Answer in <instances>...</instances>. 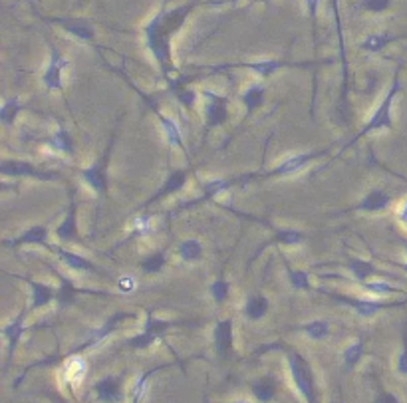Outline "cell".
Instances as JSON below:
<instances>
[{
    "label": "cell",
    "instance_id": "cell-1",
    "mask_svg": "<svg viewBox=\"0 0 407 403\" xmlns=\"http://www.w3.org/2000/svg\"><path fill=\"white\" fill-rule=\"evenodd\" d=\"M199 0L189 2L183 6H177L173 10H161V13L144 28L145 40L147 46L153 54V58L158 60L159 68L163 78L169 82V74L173 72V62H171V38L179 32V28L183 26V22L187 20V16L191 14V10L197 6Z\"/></svg>",
    "mask_w": 407,
    "mask_h": 403
},
{
    "label": "cell",
    "instance_id": "cell-2",
    "mask_svg": "<svg viewBox=\"0 0 407 403\" xmlns=\"http://www.w3.org/2000/svg\"><path fill=\"white\" fill-rule=\"evenodd\" d=\"M268 350H282L284 358H286V365H289L290 379H292V383L298 391V395L304 400V403H322L314 367L308 362V358H304L300 351H296L289 344H268V346H263L254 356H263L264 351Z\"/></svg>",
    "mask_w": 407,
    "mask_h": 403
},
{
    "label": "cell",
    "instance_id": "cell-3",
    "mask_svg": "<svg viewBox=\"0 0 407 403\" xmlns=\"http://www.w3.org/2000/svg\"><path fill=\"white\" fill-rule=\"evenodd\" d=\"M128 318H133V314L128 312H118L114 314V316H109L107 320H105L104 324L100 326L98 330H93L92 334L88 336V338L84 340L82 344L78 346H74V348H70L68 351H62V353H54V356H48V358H44V360H38V362H34V364H30L28 367H24V372L20 374V376L16 377V381H14V388H20V383L24 381V377L32 372V370H38V367H48V365L58 364V362H66L70 358H74V356H82V353H86L88 350H92V348H98L102 342L109 338L116 330H118V326L123 322V320H128Z\"/></svg>",
    "mask_w": 407,
    "mask_h": 403
},
{
    "label": "cell",
    "instance_id": "cell-4",
    "mask_svg": "<svg viewBox=\"0 0 407 403\" xmlns=\"http://www.w3.org/2000/svg\"><path fill=\"white\" fill-rule=\"evenodd\" d=\"M401 91V82H399V70L395 72V78L394 84H392V88L387 90L385 93V98L381 100V104L378 105V109L374 112V116L369 119L368 123L364 126V130L360 131L358 135H355L354 139H350L348 144L341 147V151H346V149H350V147H354L362 137H366L369 133H374V131H381V130H392L394 128V119H392V107H394L395 98H397V93Z\"/></svg>",
    "mask_w": 407,
    "mask_h": 403
},
{
    "label": "cell",
    "instance_id": "cell-5",
    "mask_svg": "<svg viewBox=\"0 0 407 403\" xmlns=\"http://www.w3.org/2000/svg\"><path fill=\"white\" fill-rule=\"evenodd\" d=\"M195 324L191 320H185V322H177V320H163V318H155L151 312H147L145 316V324L144 330L139 334H135L132 338L125 340L123 346H128L132 351H141V350H149L155 342L163 340L169 330L177 328V326H189Z\"/></svg>",
    "mask_w": 407,
    "mask_h": 403
},
{
    "label": "cell",
    "instance_id": "cell-6",
    "mask_svg": "<svg viewBox=\"0 0 407 403\" xmlns=\"http://www.w3.org/2000/svg\"><path fill=\"white\" fill-rule=\"evenodd\" d=\"M114 142H116V135H112L109 144L105 147L104 155L100 157L98 161H93L90 167L82 169V179L88 183L102 199L107 195V187H109V181H107V167H109L112 151H114Z\"/></svg>",
    "mask_w": 407,
    "mask_h": 403
},
{
    "label": "cell",
    "instance_id": "cell-7",
    "mask_svg": "<svg viewBox=\"0 0 407 403\" xmlns=\"http://www.w3.org/2000/svg\"><path fill=\"white\" fill-rule=\"evenodd\" d=\"M0 173L4 177H13V179H20V177H26V179H36V181H58V173L54 171H44L22 161V159H4L0 163Z\"/></svg>",
    "mask_w": 407,
    "mask_h": 403
},
{
    "label": "cell",
    "instance_id": "cell-8",
    "mask_svg": "<svg viewBox=\"0 0 407 403\" xmlns=\"http://www.w3.org/2000/svg\"><path fill=\"white\" fill-rule=\"evenodd\" d=\"M322 294H326L332 300L340 302V304H346L350 308H354L355 312L364 318H371L376 316L381 310L385 308H397V306H404V302H394V304H387V302H378V300H369V298H355V296H346V294H338V292H332V290H320Z\"/></svg>",
    "mask_w": 407,
    "mask_h": 403
},
{
    "label": "cell",
    "instance_id": "cell-9",
    "mask_svg": "<svg viewBox=\"0 0 407 403\" xmlns=\"http://www.w3.org/2000/svg\"><path fill=\"white\" fill-rule=\"evenodd\" d=\"M98 403H123L125 400V376H104L92 386Z\"/></svg>",
    "mask_w": 407,
    "mask_h": 403
},
{
    "label": "cell",
    "instance_id": "cell-10",
    "mask_svg": "<svg viewBox=\"0 0 407 403\" xmlns=\"http://www.w3.org/2000/svg\"><path fill=\"white\" fill-rule=\"evenodd\" d=\"M328 153V149H322V151H310V153H298V155L286 157L280 165H276L275 169L266 171L264 175H261L259 179H276V177H289L294 175L298 171H302L304 167H308L314 159H320Z\"/></svg>",
    "mask_w": 407,
    "mask_h": 403
},
{
    "label": "cell",
    "instance_id": "cell-11",
    "mask_svg": "<svg viewBox=\"0 0 407 403\" xmlns=\"http://www.w3.org/2000/svg\"><path fill=\"white\" fill-rule=\"evenodd\" d=\"M233 318H224L219 320L215 330H213V346L217 351V358L219 360H231L235 356V332H233Z\"/></svg>",
    "mask_w": 407,
    "mask_h": 403
},
{
    "label": "cell",
    "instance_id": "cell-12",
    "mask_svg": "<svg viewBox=\"0 0 407 403\" xmlns=\"http://www.w3.org/2000/svg\"><path fill=\"white\" fill-rule=\"evenodd\" d=\"M205 128L213 130V128H221L226 123L229 119V102L226 98L215 93V91L205 90Z\"/></svg>",
    "mask_w": 407,
    "mask_h": 403
},
{
    "label": "cell",
    "instance_id": "cell-13",
    "mask_svg": "<svg viewBox=\"0 0 407 403\" xmlns=\"http://www.w3.org/2000/svg\"><path fill=\"white\" fill-rule=\"evenodd\" d=\"M68 68V60L60 54V50L56 46H50V60H48V66L44 70V76H42V82H44V88L48 91H64V82H62V72Z\"/></svg>",
    "mask_w": 407,
    "mask_h": 403
},
{
    "label": "cell",
    "instance_id": "cell-14",
    "mask_svg": "<svg viewBox=\"0 0 407 403\" xmlns=\"http://www.w3.org/2000/svg\"><path fill=\"white\" fill-rule=\"evenodd\" d=\"M24 330H26V310H22V312L18 314L16 318H13L8 324L2 328V334H4V338H6V342H8L4 370H8V367L13 365L14 353H16V348H18V344H20V338H22Z\"/></svg>",
    "mask_w": 407,
    "mask_h": 403
},
{
    "label": "cell",
    "instance_id": "cell-15",
    "mask_svg": "<svg viewBox=\"0 0 407 403\" xmlns=\"http://www.w3.org/2000/svg\"><path fill=\"white\" fill-rule=\"evenodd\" d=\"M290 66H300V64L284 62V60H261V62H250V64L213 66V68H210V72H223V70H229V68H247V70L254 72V74H256V76H261V78H270V76L276 74L278 70H282V68H290Z\"/></svg>",
    "mask_w": 407,
    "mask_h": 403
},
{
    "label": "cell",
    "instance_id": "cell-16",
    "mask_svg": "<svg viewBox=\"0 0 407 403\" xmlns=\"http://www.w3.org/2000/svg\"><path fill=\"white\" fill-rule=\"evenodd\" d=\"M187 177H189V171L187 169L171 171L169 175H167V179H165V183L161 185V189H159L155 195L149 197L144 205L139 207V211L144 213V211H147V208L151 207L153 203H159L161 199H165L167 195H173L175 191H181V189L185 187V183H187Z\"/></svg>",
    "mask_w": 407,
    "mask_h": 403
},
{
    "label": "cell",
    "instance_id": "cell-17",
    "mask_svg": "<svg viewBox=\"0 0 407 403\" xmlns=\"http://www.w3.org/2000/svg\"><path fill=\"white\" fill-rule=\"evenodd\" d=\"M56 236L60 243H70V241H78V205H76V193H70V208L64 221L60 222V227L56 229Z\"/></svg>",
    "mask_w": 407,
    "mask_h": 403
},
{
    "label": "cell",
    "instance_id": "cell-18",
    "mask_svg": "<svg viewBox=\"0 0 407 403\" xmlns=\"http://www.w3.org/2000/svg\"><path fill=\"white\" fill-rule=\"evenodd\" d=\"M304 238H306V234L300 233V231H294V229H282V231H275V234H272V236H270L266 243H263L261 247L254 250V254L250 257L249 264H252L254 260L263 254L266 248L272 247V245H284V247H290V245H300Z\"/></svg>",
    "mask_w": 407,
    "mask_h": 403
},
{
    "label": "cell",
    "instance_id": "cell-19",
    "mask_svg": "<svg viewBox=\"0 0 407 403\" xmlns=\"http://www.w3.org/2000/svg\"><path fill=\"white\" fill-rule=\"evenodd\" d=\"M44 247L56 252L58 259L62 260L68 268H72V271H78V273H100L102 271L98 264H93L92 260H88L86 257L78 254V252H72V250H66V248L62 247H48V245H44Z\"/></svg>",
    "mask_w": 407,
    "mask_h": 403
},
{
    "label": "cell",
    "instance_id": "cell-20",
    "mask_svg": "<svg viewBox=\"0 0 407 403\" xmlns=\"http://www.w3.org/2000/svg\"><path fill=\"white\" fill-rule=\"evenodd\" d=\"M171 365H181V362H177V364H158L153 365V367H149V370H145L141 376H137V379L133 381L132 390H130V402L132 403H141L144 402L145 393H147V388H149V381L153 379V376H158L161 372H165L167 367Z\"/></svg>",
    "mask_w": 407,
    "mask_h": 403
},
{
    "label": "cell",
    "instance_id": "cell-21",
    "mask_svg": "<svg viewBox=\"0 0 407 403\" xmlns=\"http://www.w3.org/2000/svg\"><path fill=\"white\" fill-rule=\"evenodd\" d=\"M280 383L275 376H263L250 383V393L259 403H272L278 395Z\"/></svg>",
    "mask_w": 407,
    "mask_h": 403
},
{
    "label": "cell",
    "instance_id": "cell-22",
    "mask_svg": "<svg viewBox=\"0 0 407 403\" xmlns=\"http://www.w3.org/2000/svg\"><path fill=\"white\" fill-rule=\"evenodd\" d=\"M392 205V195L385 189H371L368 195L364 197L358 205L350 211H366V213H380Z\"/></svg>",
    "mask_w": 407,
    "mask_h": 403
},
{
    "label": "cell",
    "instance_id": "cell-23",
    "mask_svg": "<svg viewBox=\"0 0 407 403\" xmlns=\"http://www.w3.org/2000/svg\"><path fill=\"white\" fill-rule=\"evenodd\" d=\"M48 227L46 225H34L30 227L28 231L20 234L18 238H13V241H4L2 245L4 247H22V245H46V238H48Z\"/></svg>",
    "mask_w": 407,
    "mask_h": 403
},
{
    "label": "cell",
    "instance_id": "cell-24",
    "mask_svg": "<svg viewBox=\"0 0 407 403\" xmlns=\"http://www.w3.org/2000/svg\"><path fill=\"white\" fill-rule=\"evenodd\" d=\"M28 287H30V292H32V300H30V312H36L40 308L48 306L56 296L58 292L54 290L52 287L44 284V282H36V280H26Z\"/></svg>",
    "mask_w": 407,
    "mask_h": 403
},
{
    "label": "cell",
    "instance_id": "cell-25",
    "mask_svg": "<svg viewBox=\"0 0 407 403\" xmlns=\"http://www.w3.org/2000/svg\"><path fill=\"white\" fill-rule=\"evenodd\" d=\"M151 112L155 114V117L159 119V123H161V130L165 133V139H167V144L171 147H179V149H183L185 151V145H183V135H181V130H179V126L175 123V119H171V117L163 116L161 112H159V107H151Z\"/></svg>",
    "mask_w": 407,
    "mask_h": 403
},
{
    "label": "cell",
    "instance_id": "cell-26",
    "mask_svg": "<svg viewBox=\"0 0 407 403\" xmlns=\"http://www.w3.org/2000/svg\"><path fill=\"white\" fill-rule=\"evenodd\" d=\"M54 22L60 24V26L64 28L68 34H72L74 38L86 40V42L93 40L92 26H90L88 22H84V20H78V18H54Z\"/></svg>",
    "mask_w": 407,
    "mask_h": 403
},
{
    "label": "cell",
    "instance_id": "cell-27",
    "mask_svg": "<svg viewBox=\"0 0 407 403\" xmlns=\"http://www.w3.org/2000/svg\"><path fill=\"white\" fill-rule=\"evenodd\" d=\"M268 310H270V300L266 298L264 294H254L245 304V316L252 322L263 320L264 316L268 314Z\"/></svg>",
    "mask_w": 407,
    "mask_h": 403
},
{
    "label": "cell",
    "instance_id": "cell-28",
    "mask_svg": "<svg viewBox=\"0 0 407 403\" xmlns=\"http://www.w3.org/2000/svg\"><path fill=\"white\" fill-rule=\"evenodd\" d=\"M346 268L354 274V278L355 280H360V282H368L369 276H374V274L380 273V271L376 268V264H374V262H369V260H364V259H355V257L346 262Z\"/></svg>",
    "mask_w": 407,
    "mask_h": 403
},
{
    "label": "cell",
    "instance_id": "cell-29",
    "mask_svg": "<svg viewBox=\"0 0 407 403\" xmlns=\"http://www.w3.org/2000/svg\"><path fill=\"white\" fill-rule=\"evenodd\" d=\"M56 276L60 280V288H58V296L56 298H58L62 308H68V306H72L76 302V296L79 294V288L74 287V282L68 276H64V274L56 273Z\"/></svg>",
    "mask_w": 407,
    "mask_h": 403
},
{
    "label": "cell",
    "instance_id": "cell-30",
    "mask_svg": "<svg viewBox=\"0 0 407 403\" xmlns=\"http://www.w3.org/2000/svg\"><path fill=\"white\" fill-rule=\"evenodd\" d=\"M399 38H401V36L387 34V32H381V34H369L368 38L360 44V48H362V50H366V52L378 54V52H381L383 48H387L392 42H395V40H399Z\"/></svg>",
    "mask_w": 407,
    "mask_h": 403
},
{
    "label": "cell",
    "instance_id": "cell-31",
    "mask_svg": "<svg viewBox=\"0 0 407 403\" xmlns=\"http://www.w3.org/2000/svg\"><path fill=\"white\" fill-rule=\"evenodd\" d=\"M364 353H366V340L358 338L354 344H350V346L344 350V367H346V372L355 370V365L362 362Z\"/></svg>",
    "mask_w": 407,
    "mask_h": 403
},
{
    "label": "cell",
    "instance_id": "cell-32",
    "mask_svg": "<svg viewBox=\"0 0 407 403\" xmlns=\"http://www.w3.org/2000/svg\"><path fill=\"white\" fill-rule=\"evenodd\" d=\"M64 376L70 388H74L76 383H79L84 376H86V362L82 360V356H74L66 360V367H64Z\"/></svg>",
    "mask_w": 407,
    "mask_h": 403
},
{
    "label": "cell",
    "instance_id": "cell-33",
    "mask_svg": "<svg viewBox=\"0 0 407 403\" xmlns=\"http://www.w3.org/2000/svg\"><path fill=\"white\" fill-rule=\"evenodd\" d=\"M296 330L304 332L310 340L320 342V340H326L330 336V322L328 320H312V322L298 326Z\"/></svg>",
    "mask_w": 407,
    "mask_h": 403
},
{
    "label": "cell",
    "instance_id": "cell-34",
    "mask_svg": "<svg viewBox=\"0 0 407 403\" xmlns=\"http://www.w3.org/2000/svg\"><path fill=\"white\" fill-rule=\"evenodd\" d=\"M264 96H266V90H264L263 84H252L249 90L243 93V104L249 114H252L254 109H259L263 105Z\"/></svg>",
    "mask_w": 407,
    "mask_h": 403
},
{
    "label": "cell",
    "instance_id": "cell-35",
    "mask_svg": "<svg viewBox=\"0 0 407 403\" xmlns=\"http://www.w3.org/2000/svg\"><path fill=\"white\" fill-rule=\"evenodd\" d=\"M48 144L52 149H56L58 153H64V155H74V142H72V137H70V133H68L64 128H60V130L54 133L52 137L48 139Z\"/></svg>",
    "mask_w": 407,
    "mask_h": 403
},
{
    "label": "cell",
    "instance_id": "cell-36",
    "mask_svg": "<svg viewBox=\"0 0 407 403\" xmlns=\"http://www.w3.org/2000/svg\"><path fill=\"white\" fill-rule=\"evenodd\" d=\"M179 257L185 260V262H197V260L203 259V245L199 238H187L179 245Z\"/></svg>",
    "mask_w": 407,
    "mask_h": 403
},
{
    "label": "cell",
    "instance_id": "cell-37",
    "mask_svg": "<svg viewBox=\"0 0 407 403\" xmlns=\"http://www.w3.org/2000/svg\"><path fill=\"white\" fill-rule=\"evenodd\" d=\"M286 268V276L290 280V287L294 290H312V284H310V273L308 271H296L292 268L289 262L284 264Z\"/></svg>",
    "mask_w": 407,
    "mask_h": 403
},
{
    "label": "cell",
    "instance_id": "cell-38",
    "mask_svg": "<svg viewBox=\"0 0 407 403\" xmlns=\"http://www.w3.org/2000/svg\"><path fill=\"white\" fill-rule=\"evenodd\" d=\"M22 109V104L18 102V98H10V100H4L2 104V109H0V121L8 128H13L14 121H16V116L20 114Z\"/></svg>",
    "mask_w": 407,
    "mask_h": 403
},
{
    "label": "cell",
    "instance_id": "cell-39",
    "mask_svg": "<svg viewBox=\"0 0 407 403\" xmlns=\"http://www.w3.org/2000/svg\"><path fill=\"white\" fill-rule=\"evenodd\" d=\"M165 262H167V257H165V250H158V252H153V254H149L147 259L141 260V271L145 274H158L163 271V266H165Z\"/></svg>",
    "mask_w": 407,
    "mask_h": 403
},
{
    "label": "cell",
    "instance_id": "cell-40",
    "mask_svg": "<svg viewBox=\"0 0 407 403\" xmlns=\"http://www.w3.org/2000/svg\"><path fill=\"white\" fill-rule=\"evenodd\" d=\"M149 221H151V215L147 211H144V215H139L135 219V222H133V231L128 236V241H132L135 236H147V234L151 233V222Z\"/></svg>",
    "mask_w": 407,
    "mask_h": 403
},
{
    "label": "cell",
    "instance_id": "cell-41",
    "mask_svg": "<svg viewBox=\"0 0 407 403\" xmlns=\"http://www.w3.org/2000/svg\"><path fill=\"white\" fill-rule=\"evenodd\" d=\"M229 288L231 287H229V282L224 278H219V280H215L210 284V296L219 306H223L224 302L229 300Z\"/></svg>",
    "mask_w": 407,
    "mask_h": 403
},
{
    "label": "cell",
    "instance_id": "cell-42",
    "mask_svg": "<svg viewBox=\"0 0 407 403\" xmlns=\"http://www.w3.org/2000/svg\"><path fill=\"white\" fill-rule=\"evenodd\" d=\"M364 290L369 294H376V296H387V294L399 292V288L392 287L387 282H364Z\"/></svg>",
    "mask_w": 407,
    "mask_h": 403
},
{
    "label": "cell",
    "instance_id": "cell-43",
    "mask_svg": "<svg viewBox=\"0 0 407 403\" xmlns=\"http://www.w3.org/2000/svg\"><path fill=\"white\" fill-rule=\"evenodd\" d=\"M392 0H362L358 6L362 10H368V13H383L387 6H390Z\"/></svg>",
    "mask_w": 407,
    "mask_h": 403
},
{
    "label": "cell",
    "instance_id": "cell-44",
    "mask_svg": "<svg viewBox=\"0 0 407 403\" xmlns=\"http://www.w3.org/2000/svg\"><path fill=\"white\" fill-rule=\"evenodd\" d=\"M397 374L399 376H406L407 377V322H406V330H404V348L399 351V356H397Z\"/></svg>",
    "mask_w": 407,
    "mask_h": 403
},
{
    "label": "cell",
    "instance_id": "cell-45",
    "mask_svg": "<svg viewBox=\"0 0 407 403\" xmlns=\"http://www.w3.org/2000/svg\"><path fill=\"white\" fill-rule=\"evenodd\" d=\"M371 403H401L399 402V397L392 393V391L387 390H380L376 393V397L371 400Z\"/></svg>",
    "mask_w": 407,
    "mask_h": 403
},
{
    "label": "cell",
    "instance_id": "cell-46",
    "mask_svg": "<svg viewBox=\"0 0 407 403\" xmlns=\"http://www.w3.org/2000/svg\"><path fill=\"white\" fill-rule=\"evenodd\" d=\"M40 395H42V397H46L50 403H70L62 393H58V391H54V390H42L40 391Z\"/></svg>",
    "mask_w": 407,
    "mask_h": 403
},
{
    "label": "cell",
    "instance_id": "cell-47",
    "mask_svg": "<svg viewBox=\"0 0 407 403\" xmlns=\"http://www.w3.org/2000/svg\"><path fill=\"white\" fill-rule=\"evenodd\" d=\"M135 284H137V282H135V278H133V276H123V278H119V282H118L119 290H121V292H128V294L135 290Z\"/></svg>",
    "mask_w": 407,
    "mask_h": 403
},
{
    "label": "cell",
    "instance_id": "cell-48",
    "mask_svg": "<svg viewBox=\"0 0 407 403\" xmlns=\"http://www.w3.org/2000/svg\"><path fill=\"white\" fill-rule=\"evenodd\" d=\"M306 4H308V13H310V18L314 20L316 10H318V0H306Z\"/></svg>",
    "mask_w": 407,
    "mask_h": 403
},
{
    "label": "cell",
    "instance_id": "cell-49",
    "mask_svg": "<svg viewBox=\"0 0 407 403\" xmlns=\"http://www.w3.org/2000/svg\"><path fill=\"white\" fill-rule=\"evenodd\" d=\"M399 219L406 222L407 225V201L404 203V207H401V211H399Z\"/></svg>",
    "mask_w": 407,
    "mask_h": 403
},
{
    "label": "cell",
    "instance_id": "cell-50",
    "mask_svg": "<svg viewBox=\"0 0 407 403\" xmlns=\"http://www.w3.org/2000/svg\"><path fill=\"white\" fill-rule=\"evenodd\" d=\"M231 403H249V402H247V400H233Z\"/></svg>",
    "mask_w": 407,
    "mask_h": 403
},
{
    "label": "cell",
    "instance_id": "cell-51",
    "mask_svg": "<svg viewBox=\"0 0 407 403\" xmlns=\"http://www.w3.org/2000/svg\"><path fill=\"white\" fill-rule=\"evenodd\" d=\"M401 243H404V247H406V250H407V238H401Z\"/></svg>",
    "mask_w": 407,
    "mask_h": 403
},
{
    "label": "cell",
    "instance_id": "cell-52",
    "mask_svg": "<svg viewBox=\"0 0 407 403\" xmlns=\"http://www.w3.org/2000/svg\"><path fill=\"white\" fill-rule=\"evenodd\" d=\"M401 268H404V271H406V273H407V264H401Z\"/></svg>",
    "mask_w": 407,
    "mask_h": 403
}]
</instances>
